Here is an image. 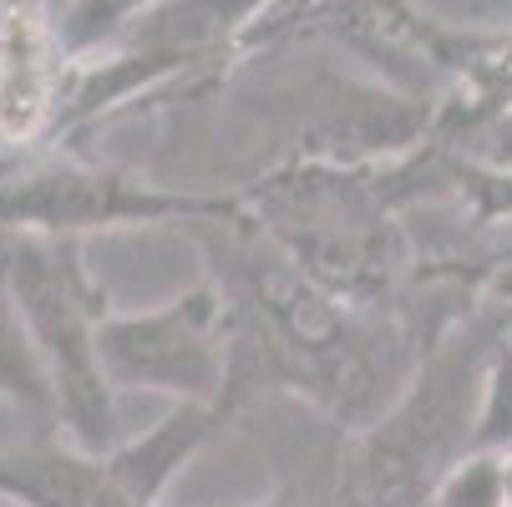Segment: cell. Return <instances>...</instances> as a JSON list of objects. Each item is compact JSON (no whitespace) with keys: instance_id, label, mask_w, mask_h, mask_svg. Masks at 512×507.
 <instances>
[{"instance_id":"6","label":"cell","mask_w":512,"mask_h":507,"mask_svg":"<svg viewBox=\"0 0 512 507\" xmlns=\"http://www.w3.org/2000/svg\"><path fill=\"white\" fill-rule=\"evenodd\" d=\"M97 350L112 391H158L173 406H229L234 315L213 279L188 284L153 310H112Z\"/></svg>"},{"instance_id":"7","label":"cell","mask_w":512,"mask_h":507,"mask_svg":"<svg viewBox=\"0 0 512 507\" xmlns=\"http://www.w3.org/2000/svg\"><path fill=\"white\" fill-rule=\"evenodd\" d=\"M234 213V193H178L117 173L51 163L0 183V239H92L117 229H183Z\"/></svg>"},{"instance_id":"2","label":"cell","mask_w":512,"mask_h":507,"mask_svg":"<svg viewBox=\"0 0 512 507\" xmlns=\"http://www.w3.org/2000/svg\"><path fill=\"white\" fill-rule=\"evenodd\" d=\"M512 335L507 305L482 289L421 355L396 401L355 431H335L315 472H305V507H426L472 447V416L492 345Z\"/></svg>"},{"instance_id":"9","label":"cell","mask_w":512,"mask_h":507,"mask_svg":"<svg viewBox=\"0 0 512 507\" xmlns=\"http://www.w3.org/2000/svg\"><path fill=\"white\" fill-rule=\"evenodd\" d=\"M0 396L11 406H21L26 416L41 421V431H56L51 421V386H46V371L26 340V325L16 315V300L6 289V264H0Z\"/></svg>"},{"instance_id":"10","label":"cell","mask_w":512,"mask_h":507,"mask_svg":"<svg viewBox=\"0 0 512 507\" xmlns=\"http://www.w3.org/2000/svg\"><path fill=\"white\" fill-rule=\"evenodd\" d=\"M507 447H512V335H502L487 355L467 452H507Z\"/></svg>"},{"instance_id":"5","label":"cell","mask_w":512,"mask_h":507,"mask_svg":"<svg viewBox=\"0 0 512 507\" xmlns=\"http://www.w3.org/2000/svg\"><path fill=\"white\" fill-rule=\"evenodd\" d=\"M234 421L229 406L178 401L142 437L107 452H82L41 431L26 447L0 452V502L11 507H163L168 482Z\"/></svg>"},{"instance_id":"12","label":"cell","mask_w":512,"mask_h":507,"mask_svg":"<svg viewBox=\"0 0 512 507\" xmlns=\"http://www.w3.org/2000/svg\"><path fill=\"white\" fill-rule=\"evenodd\" d=\"M452 183H462V193H472V213L477 224L492 219H512V168H457Z\"/></svg>"},{"instance_id":"4","label":"cell","mask_w":512,"mask_h":507,"mask_svg":"<svg viewBox=\"0 0 512 507\" xmlns=\"http://www.w3.org/2000/svg\"><path fill=\"white\" fill-rule=\"evenodd\" d=\"M0 264H6V289L51 386L56 437L82 452L117 447V391L97 350L112 295L87 264V239H0Z\"/></svg>"},{"instance_id":"8","label":"cell","mask_w":512,"mask_h":507,"mask_svg":"<svg viewBox=\"0 0 512 507\" xmlns=\"http://www.w3.org/2000/svg\"><path fill=\"white\" fill-rule=\"evenodd\" d=\"M61 41L41 0L0 11V148L26 153L46 137L61 102Z\"/></svg>"},{"instance_id":"1","label":"cell","mask_w":512,"mask_h":507,"mask_svg":"<svg viewBox=\"0 0 512 507\" xmlns=\"http://www.w3.org/2000/svg\"><path fill=\"white\" fill-rule=\"evenodd\" d=\"M178 234L198 244L208 264L203 279L218 284L234 315V416L264 406L269 396H289L320 411L330 431H355L376 421L411 381L436 335L482 295V279H452L447 289L426 279V295L416 284L406 300L381 310L345 305L310 274H300L244 219L239 198L234 213L193 219Z\"/></svg>"},{"instance_id":"11","label":"cell","mask_w":512,"mask_h":507,"mask_svg":"<svg viewBox=\"0 0 512 507\" xmlns=\"http://www.w3.org/2000/svg\"><path fill=\"white\" fill-rule=\"evenodd\" d=\"M426 507H507L502 452H467L442 482H436Z\"/></svg>"},{"instance_id":"13","label":"cell","mask_w":512,"mask_h":507,"mask_svg":"<svg viewBox=\"0 0 512 507\" xmlns=\"http://www.w3.org/2000/svg\"><path fill=\"white\" fill-rule=\"evenodd\" d=\"M502 492H507V507H512V447L502 452Z\"/></svg>"},{"instance_id":"3","label":"cell","mask_w":512,"mask_h":507,"mask_svg":"<svg viewBox=\"0 0 512 507\" xmlns=\"http://www.w3.org/2000/svg\"><path fill=\"white\" fill-rule=\"evenodd\" d=\"M431 173H284L234 193L244 219L335 300L381 310L421 284V254L401 224V203Z\"/></svg>"}]
</instances>
